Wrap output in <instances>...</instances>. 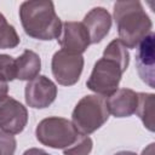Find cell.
<instances>
[{"label": "cell", "instance_id": "18", "mask_svg": "<svg viewBox=\"0 0 155 155\" xmlns=\"http://www.w3.org/2000/svg\"><path fill=\"white\" fill-rule=\"evenodd\" d=\"M16 79V59L8 54H0V80L7 82Z\"/></svg>", "mask_w": 155, "mask_h": 155}, {"label": "cell", "instance_id": "22", "mask_svg": "<svg viewBox=\"0 0 155 155\" xmlns=\"http://www.w3.org/2000/svg\"><path fill=\"white\" fill-rule=\"evenodd\" d=\"M153 149H154V143H151L147 149H144L143 153H142V155H153V154H154Z\"/></svg>", "mask_w": 155, "mask_h": 155}, {"label": "cell", "instance_id": "23", "mask_svg": "<svg viewBox=\"0 0 155 155\" xmlns=\"http://www.w3.org/2000/svg\"><path fill=\"white\" fill-rule=\"evenodd\" d=\"M114 155H137L136 153H133V151H119V153H116V154H114Z\"/></svg>", "mask_w": 155, "mask_h": 155}, {"label": "cell", "instance_id": "9", "mask_svg": "<svg viewBox=\"0 0 155 155\" xmlns=\"http://www.w3.org/2000/svg\"><path fill=\"white\" fill-rule=\"evenodd\" d=\"M57 40L62 50L76 54H82L91 44L88 31L82 22H64Z\"/></svg>", "mask_w": 155, "mask_h": 155}, {"label": "cell", "instance_id": "3", "mask_svg": "<svg viewBox=\"0 0 155 155\" xmlns=\"http://www.w3.org/2000/svg\"><path fill=\"white\" fill-rule=\"evenodd\" d=\"M109 117L107 98L99 94L82 97L71 113V122L76 131L88 136L102 127Z\"/></svg>", "mask_w": 155, "mask_h": 155}, {"label": "cell", "instance_id": "20", "mask_svg": "<svg viewBox=\"0 0 155 155\" xmlns=\"http://www.w3.org/2000/svg\"><path fill=\"white\" fill-rule=\"evenodd\" d=\"M23 155H50V154L42 149H39V148H30V149L25 150L23 153Z\"/></svg>", "mask_w": 155, "mask_h": 155}, {"label": "cell", "instance_id": "19", "mask_svg": "<svg viewBox=\"0 0 155 155\" xmlns=\"http://www.w3.org/2000/svg\"><path fill=\"white\" fill-rule=\"evenodd\" d=\"M16 145L17 142L15 136L0 130V155H13Z\"/></svg>", "mask_w": 155, "mask_h": 155}, {"label": "cell", "instance_id": "7", "mask_svg": "<svg viewBox=\"0 0 155 155\" xmlns=\"http://www.w3.org/2000/svg\"><path fill=\"white\" fill-rule=\"evenodd\" d=\"M28 122L27 108L12 97L0 101V130L11 134L21 133Z\"/></svg>", "mask_w": 155, "mask_h": 155}, {"label": "cell", "instance_id": "4", "mask_svg": "<svg viewBox=\"0 0 155 155\" xmlns=\"http://www.w3.org/2000/svg\"><path fill=\"white\" fill-rule=\"evenodd\" d=\"M79 132L73 122L64 117L51 116L41 120L35 130L36 139L53 149H65L74 143Z\"/></svg>", "mask_w": 155, "mask_h": 155}, {"label": "cell", "instance_id": "16", "mask_svg": "<svg viewBox=\"0 0 155 155\" xmlns=\"http://www.w3.org/2000/svg\"><path fill=\"white\" fill-rule=\"evenodd\" d=\"M104 57L111 58L114 61H116L117 63H120L125 69H127L128 64H130V53L127 51V48L122 45V42L119 39H114L104 50L103 52Z\"/></svg>", "mask_w": 155, "mask_h": 155}, {"label": "cell", "instance_id": "13", "mask_svg": "<svg viewBox=\"0 0 155 155\" xmlns=\"http://www.w3.org/2000/svg\"><path fill=\"white\" fill-rule=\"evenodd\" d=\"M41 70V59L38 53L31 50H25L16 58V79L30 81L35 79Z\"/></svg>", "mask_w": 155, "mask_h": 155}, {"label": "cell", "instance_id": "17", "mask_svg": "<svg viewBox=\"0 0 155 155\" xmlns=\"http://www.w3.org/2000/svg\"><path fill=\"white\" fill-rule=\"evenodd\" d=\"M92 147H93L92 139L86 134L79 133L74 143L67 147L65 149H63V153L64 155H88L92 150Z\"/></svg>", "mask_w": 155, "mask_h": 155}, {"label": "cell", "instance_id": "5", "mask_svg": "<svg viewBox=\"0 0 155 155\" xmlns=\"http://www.w3.org/2000/svg\"><path fill=\"white\" fill-rule=\"evenodd\" d=\"M125 71L126 69L120 63L103 56L94 63L86 86L96 94L109 97L117 90Z\"/></svg>", "mask_w": 155, "mask_h": 155}, {"label": "cell", "instance_id": "14", "mask_svg": "<svg viewBox=\"0 0 155 155\" xmlns=\"http://www.w3.org/2000/svg\"><path fill=\"white\" fill-rule=\"evenodd\" d=\"M154 105H155V96L153 93H138V104L136 113L140 117L143 125L150 131H154Z\"/></svg>", "mask_w": 155, "mask_h": 155}, {"label": "cell", "instance_id": "1", "mask_svg": "<svg viewBox=\"0 0 155 155\" xmlns=\"http://www.w3.org/2000/svg\"><path fill=\"white\" fill-rule=\"evenodd\" d=\"M19 18L27 35L38 40L58 39L62 21L56 13L54 5L48 0H29L21 4Z\"/></svg>", "mask_w": 155, "mask_h": 155}, {"label": "cell", "instance_id": "11", "mask_svg": "<svg viewBox=\"0 0 155 155\" xmlns=\"http://www.w3.org/2000/svg\"><path fill=\"white\" fill-rule=\"evenodd\" d=\"M82 24L88 31L91 44H98L111 28V16L104 7H93L85 16Z\"/></svg>", "mask_w": 155, "mask_h": 155}, {"label": "cell", "instance_id": "21", "mask_svg": "<svg viewBox=\"0 0 155 155\" xmlns=\"http://www.w3.org/2000/svg\"><path fill=\"white\" fill-rule=\"evenodd\" d=\"M7 92H8L7 82L0 80V101H2L5 97H7Z\"/></svg>", "mask_w": 155, "mask_h": 155}, {"label": "cell", "instance_id": "6", "mask_svg": "<svg viewBox=\"0 0 155 155\" xmlns=\"http://www.w3.org/2000/svg\"><path fill=\"white\" fill-rule=\"evenodd\" d=\"M51 68L52 74L59 85L71 86L80 79L84 69V57L82 54L59 50L52 57Z\"/></svg>", "mask_w": 155, "mask_h": 155}, {"label": "cell", "instance_id": "2", "mask_svg": "<svg viewBox=\"0 0 155 155\" xmlns=\"http://www.w3.org/2000/svg\"><path fill=\"white\" fill-rule=\"evenodd\" d=\"M114 19L117 27L119 40L126 48H136L138 44L151 33V19L140 1H116L114 5Z\"/></svg>", "mask_w": 155, "mask_h": 155}, {"label": "cell", "instance_id": "15", "mask_svg": "<svg viewBox=\"0 0 155 155\" xmlns=\"http://www.w3.org/2000/svg\"><path fill=\"white\" fill-rule=\"evenodd\" d=\"M19 44V36L13 25L8 24L5 16L0 13V48H15Z\"/></svg>", "mask_w": 155, "mask_h": 155}, {"label": "cell", "instance_id": "12", "mask_svg": "<svg viewBox=\"0 0 155 155\" xmlns=\"http://www.w3.org/2000/svg\"><path fill=\"white\" fill-rule=\"evenodd\" d=\"M138 93L131 88H117L107 98L109 114L115 117H127L136 113Z\"/></svg>", "mask_w": 155, "mask_h": 155}, {"label": "cell", "instance_id": "10", "mask_svg": "<svg viewBox=\"0 0 155 155\" xmlns=\"http://www.w3.org/2000/svg\"><path fill=\"white\" fill-rule=\"evenodd\" d=\"M154 39L155 35L151 31L148 34L137 46L136 64L140 79L148 84L150 87H154Z\"/></svg>", "mask_w": 155, "mask_h": 155}, {"label": "cell", "instance_id": "8", "mask_svg": "<svg viewBox=\"0 0 155 155\" xmlns=\"http://www.w3.org/2000/svg\"><path fill=\"white\" fill-rule=\"evenodd\" d=\"M24 96L25 103L30 108L44 109L54 102L57 97V86L45 75H38L25 85Z\"/></svg>", "mask_w": 155, "mask_h": 155}]
</instances>
